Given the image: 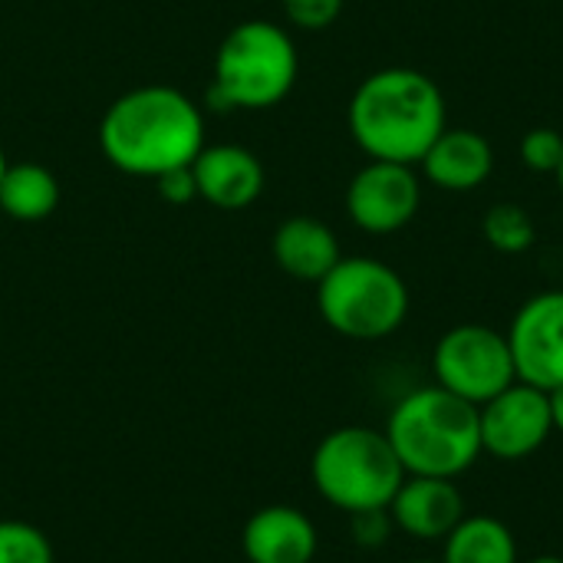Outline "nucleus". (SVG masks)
Masks as SVG:
<instances>
[{
	"label": "nucleus",
	"mask_w": 563,
	"mask_h": 563,
	"mask_svg": "<svg viewBox=\"0 0 563 563\" xmlns=\"http://www.w3.org/2000/svg\"><path fill=\"white\" fill-rule=\"evenodd\" d=\"M445 96L432 76L409 66L369 73L346 109L353 142L373 162L419 165L445 125Z\"/></svg>",
	"instance_id": "f03ea898"
},
{
	"label": "nucleus",
	"mask_w": 563,
	"mask_h": 563,
	"mask_svg": "<svg viewBox=\"0 0 563 563\" xmlns=\"http://www.w3.org/2000/svg\"><path fill=\"white\" fill-rule=\"evenodd\" d=\"M554 175H558V185H561V191H563V158H561V165H558V172H554Z\"/></svg>",
	"instance_id": "bb28decb"
},
{
	"label": "nucleus",
	"mask_w": 563,
	"mask_h": 563,
	"mask_svg": "<svg viewBox=\"0 0 563 563\" xmlns=\"http://www.w3.org/2000/svg\"><path fill=\"white\" fill-rule=\"evenodd\" d=\"M432 373H435V386L449 389L452 396L472 406H485L518 379L508 336L485 323L452 327L435 343Z\"/></svg>",
	"instance_id": "0eeeda50"
},
{
	"label": "nucleus",
	"mask_w": 563,
	"mask_h": 563,
	"mask_svg": "<svg viewBox=\"0 0 563 563\" xmlns=\"http://www.w3.org/2000/svg\"><path fill=\"white\" fill-rule=\"evenodd\" d=\"M0 563H53V544L26 521H0Z\"/></svg>",
	"instance_id": "6ab92c4d"
},
{
	"label": "nucleus",
	"mask_w": 563,
	"mask_h": 563,
	"mask_svg": "<svg viewBox=\"0 0 563 563\" xmlns=\"http://www.w3.org/2000/svg\"><path fill=\"white\" fill-rule=\"evenodd\" d=\"M548 402H551V422H554V432L563 435V386L548 393Z\"/></svg>",
	"instance_id": "b1692460"
},
{
	"label": "nucleus",
	"mask_w": 563,
	"mask_h": 563,
	"mask_svg": "<svg viewBox=\"0 0 563 563\" xmlns=\"http://www.w3.org/2000/svg\"><path fill=\"white\" fill-rule=\"evenodd\" d=\"M343 13V0H284V16L307 33L327 30Z\"/></svg>",
	"instance_id": "412c9836"
},
{
	"label": "nucleus",
	"mask_w": 563,
	"mask_h": 563,
	"mask_svg": "<svg viewBox=\"0 0 563 563\" xmlns=\"http://www.w3.org/2000/svg\"><path fill=\"white\" fill-rule=\"evenodd\" d=\"M310 478L317 495L336 511L360 515L389 508L393 495L406 482L386 432L369 426H343L320 439L310 459Z\"/></svg>",
	"instance_id": "39448f33"
},
{
	"label": "nucleus",
	"mask_w": 563,
	"mask_h": 563,
	"mask_svg": "<svg viewBox=\"0 0 563 563\" xmlns=\"http://www.w3.org/2000/svg\"><path fill=\"white\" fill-rule=\"evenodd\" d=\"M198 198L218 211H244L251 208L267 185L261 158L244 145H205L191 162Z\"/></svg>",
	"instance_id": "9b49d317"
},
{
	"label": "nucleus",
	"mask_w": 563,
	"mask_h": 563,
	"mask_svg": "<svg viewBox=\"0 0 563 563\" xmlns=\"http://www.w3.org/2000/svg\"><path fill=\"white\" fill-rule=\"evenodd\" d=\"M389 518L396 531L416 541H445L452 528L465 518V498L455 478L406 475V482L389 501Z\"/></svg>",
	"instance_id": "f8f14e48"
},
{
	"label": "nucleus",
	"mask_w": 563,
	"mask_h": 563,
	"mask_svg": "<svg viewBox=\"0 0 563 563\" xmlns=\"http://www.w3.org/2000/svg\"><path fill=\"white\" fill-rule=\"evenodd\" d=\"M59 205V181L40 162L7 165L0 178V211L13 221L36 224L46 221Z\"/></svg>",
	"instance_id": "dca6fc26"
},
{
	"label": "nucleus",
	"mask_w": 563,
	"mask_h": 563,
	"mask_svg": "<svg viewBox=\"0 0 563 563\" xmlns=\"http://www.w3.org/2000/svg\"><path fill=\"white\" fill-rule=\"evenodd\" d=\"M505 336L518 383L544 393L563 386V290H544L525 300Z\"/></svg>",
	"instance_id": "1a4fd4ad"
},
{
	"label": "nucleus",
	"mask_w": 563,
	"mask_h": 563,
	"mask_svg": "<svg viewBox=\"0 0 563 563\" xmlns=\"http://www.w3.org/2000/svg\"><path fill=\"white\" fill-rule=\"evenodd\" d=\"M521 158L531 172H551L554 175L563 158V135L551 125L531 129L521 139Z\"/></svg>",
	"instance_id": "aec40b11"
},
{
	"label": "nucleus",
	"mask_w": 563,
	"mask_h": 563,
	"mask_svg": "<svg viewBox=\"0 0 563 563\" xmlns=\"http://www.w3.org/2000/svg\"><path fill=\"white\" fill-rule=\"evenodd\" d=\"M317 310L333 333L373 343L393 336L406 323L409 287L376 257H340L317 284Z\"/></svg>",
	"instance_id": "423d86ee"
},
{
	"label": "nucleus",
	"mask_w": 563,
	"mask_h": 563,
	"mask_svg": "<svg viewBox=\"0 0 563 563\" xmlns=\"http://www.w3.org/2000/svg\"><path fill=\"white\" fill-rule=\"evenodd\" d=\"M99 148L119 172L158 178L198 158L205 148V112L175 86L129 89L102 112Z\"/></svg>",
	"instance_id": "f257e3e1"
},
{
	"label": "nucleus",
	"mask_w": 563,
	"mask_h": 563,
	"mask_svg": "<svg viewBox=\"0 0 563 563\" xmlns=\"http://www.w3.org/2000/svg\"><path fill=\"white\" fill-rule=\"evenodd\" d=\"M340 241L330 224L297 214L274 231V261L294 280L320 284L340 261Z\"/></svg>",
	"instance_id": "2eb2a0df"
},
{
	"label": "nucleus",
	"mask_w": 563,
	"mask_h": 563,
	"mask_svg": "<svg viewBox=\"0 0 563 563\" xmlns=\"http://www.w3.org/2000/svg\"><path fill=\"white\" fill-rule=\"evenodd\" d=\"M317 548V525L290 505H267L254 511L241 531L247 563H313Z\"/></svg>",
	"instance_id": "ddd939ff"
},
{
	"label": "nucleus",
	"mask_w": 563,
	"mask_h": 563,
	"mask_svg": "<svg viewBox=\"0 0 563 563\" xmlns=\"http://www.w3.org/2000/svg\"><path fill=\"white\" fill-rule=\"evenodd\" d=\"M393 518H389V508H376V511H360V515H350V534L356 544L363 548H383L393 534Z\"/></svg>",
	"instance_id": "4be33fe9"
},
{
	"label": "nucleus",
	"mask_w": 563,
	"mask_h": 563,
	"mask_svg": "<svg viewBox=\"0 0 563 563\" xmlns=\"http://www.w3.org/2000/svg\"><path fill=\"white\" fill-rule=\"evenodd\" d=\"M482 234L501 254H525L534 244L538 228H534V218L521 205L501 201V205L488 208V214L482 221Z\"/></svg>",
	"instance_id": "a211bd4d"
},
{
	"label": "nucleus",
	"mask_w": 563,
	"mask_h": 563,
	"mask_svg": "<svg viewBox=\"0 0 563 563\" xmlns=\"http://www.w3.org/2000/svg\"><path fill=\"white\" fill-rule=\"evenodd\" d=\"M409 563H442V561H409Z\"/></svg>",
	"instance_id": "cd10ccee"
},
{
	"label": "nucleus",
	"mask_w": 563,
	"mask_h": 563,
	"mask_svg": "<svg viewBox=\"0 0 563 563\" xmlns=\"http://www.w3.org/2000/svg\"><path fill=\"white\" fill-rule=\"evenodd\" d=\"M383 432L406 475L459 478L482 455L478 406L442 386H422L402 396Z\"/></svg>",
	"instance_id": "7ed1b4c3"
},
{
	"label": "nucleus",
	"mask_w": 563,
	"mask_h": 563,
	"mask_svg": "<svg viewBox=\"0 0 563 563\" xmlns=\"http://www.w3.org/2000/svg\"><path fill=\"white\" fill-rule=\"evenodd\" d=\"M152 181H155V191L162 195V201H168V205H188V201L198 198V185H195L191 165L168 168V172H162V175L152 178Z\"/></svg>",
	"instance_id": "5701e85b"
},
{
	"label": "nucleus",
	"mask_w": 563,
	"mask_h": 563,
	"mask_svg": "<svg viewBox=\"0 0 563 563\" xmlns=\"http://www.w3.org/2000/svg\"><path fill=\"white\" fill-rule=\"evenodd\" d=\"M528 563H563V558H558V554H544V558H534V561Z\"/></svg>",
	"instance_id": "393cba45"
},
{
	"label": "nucleus",
	"mask_w": 563,
	"mask_h": 563,
	"mask_svg": "<svg viewBox=\"0 0 563 563\" xmlns=\"http://www.w3.org/2000/svg\"><path fill=\"white\" fill-rule=\"evenodd\" d=\"M422 205V185L412 165L366 162L346 185V214L366 234L402 231Z\"/></svg>",
	"instance_id": "9d476101"
},
{
	"label": "nucleus",
	"mask_w": 563,
	"mask_h": 563,
	"mask_svg": "<svg viewBox=\"0 0 563 563\" xmlns=\"http://www.w3.org/2000/svg\"><path fill=\"white\" fill-rule=\"evenodd\" d=\"M297 73L300 56L294 36L274 20H244L218 46L205 106L211 112L274 109L290 96Z\"/></svg>",
	"instance_id": "20e7f679"
},
{
	"label": "nucleus",
	"mask_w": 563,
	"mask_h": 563,
	"mask_svg": "<svg viewBox=\"0 0 563 563\" xmlns=\"http://www.w3.org/2000/svg\"><path fill=\"white\" fill-rule=\"evenodd\" d=\"M478 429L482 452L498 462H521L534 455L554 432L548 393L515 379L495 399L478 406Z\"/></svg>",
	"instance_id": "6e6552de"
},
{
	"label": "nucleus",
	"mask_w": 563,
	"mask_h": 563,
	"mask_svg": "<svg viewBox=\"0 0 563 563\" xmlns=\"http://www.w3.org/2000/svg\"><path fill=\"white\" fill-rule=\"evenodd\" d=\"M7 165H10V162H7V152H3V145H0V178H3V172H7Z\"/></svg>",
	"instance_id": "a878e982"
},
{
	"label": "nucleus",
	"mask_w": 563,
	"mask_h": 563,
	"mask_svg": "<svg viewBox=\"0 0 563 563\" xmlns=\"http://www.w3.org/2000/svg\"><path fill=\"white\" fill-rule=\"evenodd\" d=\"M442 563H518L515 531L492 515H465L442 541Z\"/></svg>",
	"instance_id": "f3484780"
},
{
	"label": "nucleus",
	"mask_w": 563,
	"mask_h": 563,
	"mask_svg": "<svg viewBox=\"0 0 563 563\" xmlns=\"http://www.w3.org/2000/svg\"><path fill=\"white\" fill-rule=\"evenodd\" d=\"M419 165L442 191H475L495 172V148L475 129H445Z\"/></svg>",
	"instance_id": "4468645a"
}]
</instances>
